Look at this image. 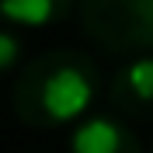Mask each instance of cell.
Segmentation results:
<instances>
[{"label": "cell", "mask_w": 153, "mask_h": 153, "mask_svg": "<svg viewBox=\"0 0 153 153\" xmlns=\"http://www.w3.org/2000/svg\"><path fill=\"white\" fill-rule=\"evenodd\" d=\"M97 91H101V70L91 52L49 49L18 70L10 108L31 129H56L84 118Z\"/></svg>", "instance_id": "1"}, {"label": "cell", "mask_w": 153, "mask_h": 153, "mask_svg": "<svg viewBox=\"0 0 153 153\" xmlns=\"http://www.w3.org/2000/svg\"><path fill=\"white\" fill-rule=\"evenodd\" d=\"M80 25L105 52L153 56V0H80Z\"/></svg>", "instance_id": "2"}, {"label": "cell", "mask_w": 153, "mask_h": 153, "mask_svg": "<svg viewBox=\"0 0 153 153\" xmlns=\"http://www.w3.org/2000/svg\"><path fill=\"white\" fill-rule=\"evenodd\" d=\"M108 105L122 122H153V56H136L111 73Z\"/></svg>", "instance_id": "3"}, {"label": "cell", "mask_w": 153, "mask_h": 153, "mask_svg": "<svg viewBox=\"0 0 153 153\" xmlns=\"http://www.w3.org/2000/svg\"><path fill=\"white\" fill-rule=\"evenodd\" d=\"M70 153H146L132 125L118 115H91L73 129Z\"/></svg>", "instance_id": "4"}, {"label": "cell", "mask_w": 153, "mask_h": 153, "mask_svg": "<svg viewBox=\"0 0 153 153\" xmlns=\"http://www.w3.org/2000/svg\"><path fill=\"white\" fill-rule=\"evenodd\" d=\"M76 0H0V18L21 28H49L73 14Z\"/></svg>", "instance_id": "5"}, {"label": "cell", "mask_w": 153, "mask_h": 153, "mask_svg": "<svg viewBox=\"0 0 153 153\" xmlns=\"http://www.w3.org/2000/svg\"><path fill=\"white\" fill-rule=\"evenodd\" d=\"M21 52H25V45H21V38L14 35V31L0 28V73H7L10 66H18Z\"/></svg>", "instance_id": "6"}, {"label": "cell", "mask_w": 153, "mask_h": 153, "mask_svg": "<svg viewBox=\"0 0 153 153\" xmlns=\"http://www.w3.org/2000/svg\"><path fill=\"white\" fill-rule=\"evenodd\" d=\"M150 153H153V146H150Z\"/></svg>", "instance_id": "7"}]
</instances>
